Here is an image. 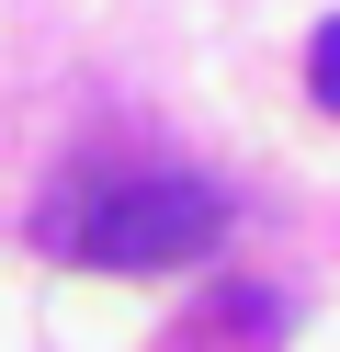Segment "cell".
Segmentation results:
<instances>
[{"label":"cell","mask_w":340,"mask_h":352,"mask_svg":"<svg viewBox=\"0 0 340 352\" xmlns=\"http://www.w3.org/2000/svg\"><path fill=\"white\" fill-rule=\"evenodd\" d=\"M306 91H317V114H340V12L306 34Z\"/></svg>","instance_id":"7a4b0ae2"},{"label":"cell","mask_w":340,"mask_h":352,"mask_svg":"<svg viewBox=\"0 0 340 352\" xmlns=\"http://www.w3.org/2000/svg\"><path fill=\"white\" fill-rule=\"evenodd\" d=\"M227 239V193L181 182V170H148V182H102L68 228V261L91 273H170V261H204Z\"/></svg>","instance_id":"6da1fadb"}]
</instances>
